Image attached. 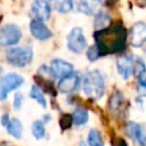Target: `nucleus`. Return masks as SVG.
Instances as JSON below:
<instances>
[{"label": "nucleus", "mask_w": 146, "mask_h": 146, "mask_svg": "<svg viewBox=\"0 0 146 146\" xmlns=\"http://www.w3.org/2000/svg\"><path fill=\"white\" fill-rule=\"evenodd\" d=\"M123 100H124V98H123V96L120 92L116 91L115 94H113L111 99H110V107H111V110L115 111V112L119 111L120 106L123 104Z\"/></svg>", "instance_id": "21"}, {"label": "nucleus", "mask_w": 146, "mask_h": 146, "mask_svg": "<svg viewBox=\"0 0 146 146\" xmlns=\"http://www.w3.org/2000/svg\"><path fill=\"white\" fill-rule=\"evenodd\" d=\"M96 48L100 56L120 52L125 47L127 31L121 22L111 24L104 30L96 31L95 34Z\"/></svg>", "instance_id": "1"}, {"label": "nucleus", "mask_w": 146, "mask_h": 146, "mask_svg": "<svg viewBox=\"0 0 146 146\" xmlns=\"http://www.w3.org/2000/svg\"><path fill=\"white\" fill-rule=\"evenodd\" d=\"M22 104H23V96L19 92H17L15 95V97H14V103H13L14 108L15 110H19L22 107Z\"/></svg>", "instance_id": "26"}, {"label": "nucleus", "mask_w": 146, "mask_h": 146, "mask_svg": "<svg viewBox=\"0 0 146 146\" xmlns=\"http://www.w3.org/2000/svg\"><path fill=\"white\" fill-rule=\"evenodd\" d=\"M72 120L76 125H82V124L87 123V121H88V111L86 108L78 107L74 111L73 115H72Z\"/></svg>", "instance_id": "17"}, {"label": "nucleus", "mask_w": 146, "mask_h": 146, "mask_svg": "<svg viewBox=\"0 0 146 146\" xmlns=\"http://www.w3.org/2000/svg\"><path fill=\"white\" fill-rule=\"evenodd\" d=\"M79 86V74L75 72H71L70 74L62 78L58 82V90L63 94L72 92Z\"/></svg>", "instance_id": "10"}, {"label": "nucleus", "mask_w": 146, "mask_h": 146, "mask_svg": "<svg viewBox=\"0 0 146 146\" xmlns=\"http://www.w3.org/2000/svg\"><path fill=\"white\" fill-rule=\"evenodd\" d=\"M24 82V79L16 73H8L0 79V100H5L8 94L19 88Z\"/></svg>", "instance_id": "4"}, {"label": "nucleus", "mask_w": 146, "mask_h": 146, "mask_svg": "<svg viewBox=\"0 0 146 146\" xmlns=\"http://www.w3.org/2000/svg\"><path fill=\"white\" fill-rule=\"evenodd\" d=\"M30 97L33 98L34 100L38 102L39 105H41L43 108L47 107V102H46V98L42 94V90L36 86V84H33L30 89Z\"/></svg>", "instance_id": "16"}, {"label": "nucleus", "mask_w": 146, "mask_h": 146, "mask_svg": "<svg viewBox=\"0 0 146 146\" xmlns=\"http://www.w3.org/2000/svg\"><path fill=\"white\" fill-rule=\"evenodd\" d=\"M22 36V32L17 25L6 24L0 29V46H14L16 44Z\"/></svg>", "instance_id": "5"}, {"label": "nucleus", "mask_w": 146, "mask_h": 146, "mask_svg": "<svg viewBox=\"0 0 146 146\" xmlns=\"http://www.w3.org/2000/svg\"><path fill=\"white\" fill-rule=\"evenodd\" d=\"M6 57L10 65L17 67H24L32 62L33 51L30 47H15L7 51Z\"/></svg>", "instance_id": "3"}, {"label": "nucleus", "mask_w": 146, "mask_h": 146, "mask_svg": "<svg viewBox=\"0 0 146 146\" xmlns=\"http://www.w3.org/2000/svg\"><path fill=\"white\" fill-rule=\"evenodd\" d=\"M0 72H1V68H0Z\"/></svg>", "instance_id": "30"}, {"label": "nucleus", "mask_w": 146, "mask_h": 146, "mask_svg": "<svg viewBox=\"0 0 146 146\" xmlns=\"http://www.w3.org/2000/svg\"><path fill=\"white\" fill-rule=\"evenodd\" d=\"M52 6L55 7L57 11L67 13L73 8V2L72 1H57V2H52Z\"/></svg>", "instance_id": "22"}, {"label": "nucleus", "mask_w": 146, "mask_h": 146, "mask_svg": "<svg viewBox=\"0 0 146 146\" xmlns=\"http://www.w3.org/2000/svg\"><path fill=\"white\" fill-rule=\"evenodd\" d=\"M100 5V2H91V1H80L78 2V8L81 13L87 14V15H91L95 13V10L97 9V7Z\"/></svg>", "instance_id": "18"}, {"label": "nucleus", "mask_w": 146, "mask_h": 146, "mask_svg": "<svg viewBox=\"0 0 146 146\" xmlns=\"http://www.w3.org/2000/svg\"><path fill=\"white\" fill-rule=\"evenodd\" d=\"M7 131L9 135H11L15 138H21L22 132H23V125L19 120L17 119H11L9 123L7 124Z\"/></svg>", "instance_id": "15"}, {"label": "nucleus", "mask_w": 146, "mask_h": 146, "mask_svg": "<svg viewBox=\"0 0 146 146\" xmlns=\"http://www.w3.org/2000/svg\"><path fill=\"white\" fill-rule=\"evenodd\" d=\"M99 56H100V55H99L98 49L96 48V46H92V47L88 48V51H87V57H88V59H89V60L94 62V60H96V59H97Z\"/></svg>", "instance_id": "25"}, {"label": "nucleus", "mask_w": 146, "mask_h": 146, "mask_svg": "<svg viewBox=\"0 0 146 146\" xmlns=\"http://www.w3.org/2000/svg\"><path fill=\"white\" fill-rule=\"evenodd\" d=\"M87 47V41L80 27H74L67 35V48L73 52H82Z\"/></svg>", "instance_id": "6"}, {"label": "nucleus", "mask_w": 146, "mask_h": 146, "mask_svg": "<svg viewBox=\"0 0 146 146\" xmlns=\"http://www.w3.org/2000/svg\"><path fill=\"white\" fill-rule=\"evenodd\" d=\"M94 25L97 29V31L104 30V29L108 27L111 25V16L108 15V13L107 11H104V10L98 11L97 15H96Z\"/></svg>", "instance_id": "14"}, {"label": "nucleus", "mask_w": 146, "mask_h": 146, "mask_svg": "<svg viewBox=\"0 0 146 146\" xmlns=\"http://www.w3.org/2000/svg\"><path fill=\"white\" fill-rule=\"evenodd\" d=\"M115 146H127V144H125V141H124L123 139H119V140L115 143Z\"/></svg>", "instance_id": "28"}, {"label": "nucleus", "mask_w": 146, "mask_h": 146, "mask_svg": "<svg viewBox=\"0 0 146 146\" xmlns=\"http://www.w3.org/2000/svg\"><path fill=\"white\" fill-rule=\"evenodd\" d=\"M30 32L38 40H47V39L51 38V35H52L51 31L47 27V25L43 22L38 21V19H32L31 21Z\"/></svg>", "instance_id": "9"}, {"label": "nucleus", "mask_w": 146, "mask_h": 146, "mask_svg": "<svg viewBox=\"0 0 146 146\" xmlns=\"http://www.w3.org/2000/svg\"><path fill=\"white\" fill-rule=\"evenodd\" d=\"M50 10H51L50 3L47 1H42V0L34 1L31 7V11L35 16L34 19H38L41 22H44L50 17Z\"/></svg>", "instance_id": "12"}, {"label": "nucleus", "mask_w": 146, "mask_h": 146, "mask_svg": "<svg viewBox=\"0 0 146 146\" xmlns=\"http://www.w3.org/2000/svg\"><path fill=\"white\" fill-rule=\"evenodd\" d=\"M138 76V91L141 95H146V68L143 70L139 74H137Z\"/></svg>", "instance_id": "23"}, {"label": "nucleus", "mask_w": 146, "mask_h": 146, "mask_svg": "<svg viewBox=\"0 0 146 146\" xmlns=\"http://www.w3.org/2000/svg\"><path fill=\"white\" fill-rule=\"evenodd\" d=\"M82 88L86 94L91 99H98L103 96L104 89H105V82L102 73L98 70H91L89 71L82 82Z\"/></svg>", "instance_id": "2"}, {"label": "nucleus", "mask_w": 146, "mask_h": 146, "mask_svg": "<svg viewBox=\"0 0 146 146\" xmlns=\"http://www.w3.org/2000/svg\"><path fill=\"white\" fill-rule=\"evenodd\" d=\"M127 133L135 141L137 146H146V129L136 122H129L127 125Z\"/></svg>", "instance_id": "7"}, {"label": "nucleus", "mask_w": 146, "mask_h": 146, "mask_svg": "<svg viewBox=\"0 0 146 146\" xmlns=\"http://www.w3.org/2000/svg\"><path fill=\"white\" fill-rule=\"evenodd\" d=\"M31 131H32L33 136H34L36 139H41V138L44 136V133H46V129H44L43 122H41V121H34V122L32 123Z\"/></svg>", "instance_id": "20"}, {"label": "nucleus", "mask_w": 146, "mask_h": 146, "mask_svg": "<svg viewBox=\"0 0 146 146\" xmlns=\"http://www.w3.org/2000/svg\"><path fill=\"white\" fill-rule=\"evenodd\" d=\"M88 145L89 146H104L103 137L97 129H91L88 133Z\"/></svg>", "instance_id": "19"}, {"label": "nucleus", "mask_w": 146, "mask_h": 146, "mask_svg": "<svg viewBox=\"0 0 146 146\" xmlns=\"http://www.w3.org/2000/svg\"><path fill=\"white\" fill-rule=\"evenodd\" d=\"M72 122H73L72 115H70V114H63V115L60 116V119H59V125H60V128H62L63 130L68 129V128L71 127Z\"/></svg>", "instance_id": "24"}, {"label": "nucleus", "mask_w": 146, "mask_h": 146, "mask_svg": "<svg viewBox=\"0 0 146 146\" xmlns=\"http://www.w3.org/2000/svg\"><path fill=\"white\" fill-rule=\"evenodd\" d=\"M9 123V119H8V114H3L1 117V124L3 127H7V124Z\"/></svg>", "instance_id": "27"}, {"label": "nucleus", "mask_w": 146, "mask_h": 146, "mask_svg": "<svg viewBox=\"0 0 146 146\" xmlns=\"http://www.w3.org/2000/svg\"><path fill=\"white\" fill-rule=\"evenodd\" d=\"M116 66L120 75L127 80L130 78V75L133 73V59L129 55H123L117 58L116 60Z\"/></svg>", "instance_id": "13"}, {"label": "nucleus", "mask_w": 146, "mask_h": 146, "mask_svg": "<svg viewBox=\"0 0 146 146\" xmlns=\"http://www.w3.org/2000/svg\"><path fill=\"white\" fill-rule=\"evenodd\" d=\"M50 72L56 78H64L65 75L73 72V66L71 63L65 62L63 59H52L50 64Z\"/></svg>", "instance_id": "11"}, {"label": "nucleus", "mask_w": 146, "mask_h": 146, "mask_svg": "<svg viewBox=\"0 0 146 146\" xmlns=\"http://www.w3.org/2000/svg\"><path fill=\"white\" fill-rule=\"evenodd\" d=\"M130 42L133 47H141L146 42V24L143 22H137L131 27Z\"/></svg>", "instance_id": "8"}, {"label": "nucleus", "mask_w": 146, "mask_h": 146, "mask_svg": "<svg viewBox=\"0 0 146 146\" xmlns=\"http://www.w3.org/2000/svg\"><path fill=\"white\" fill-rule=\"evenodd\" d=\"M79 146H87V144H86V143H84V141H81V143H80V145H79Z\"/></svg>", "instance_id": "29"}]
</instances>
